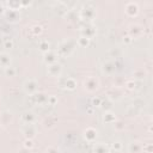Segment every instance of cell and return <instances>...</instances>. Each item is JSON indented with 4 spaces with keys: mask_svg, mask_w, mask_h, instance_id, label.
<instances>
[{
    "mask_svg": "<svg viewBox=\"0 0 153 153\" xmlns=\"http://www.w3.org/2000/svg\"><path fill=\"white\" fill-rule=\"evenodd\" d=\"M84 87L88 92H93V91L98 90V87H99V80L96 76H87L84 80Z\"/></svg>",
    "mask_w": 153,
    "mask_h": 153,
    "instance_id": "6da1fadb",
    "label": "cell"
},
{
    "mask_svg": "<svg viewBox=\"0 0 153 153\" xmlns=\"http://www.w3.org/2000/svg\"><path fill=\"white\" fill-rule=\"evenodd\" d=\"M62 72V66L57 62H54V63H50L48 66V73L51 75V76H59Z\"/></svg>",
    "mask_w": 153,
    "mask_h": 153,
    "instance_id": "7a4b0ae2",
    "label": "cell"
},
{
    "mask_svg": "<svg viewBox=\"0 0 153 153\" xmlns=\"http://www.w3.org/2000/svg\"><path fill=\"white\" fill-rule=\"evenodd\" d=\"M24 90L26 93L29 94H33L36 91H37V82L35 80H27L25 84H24Z\"/></svg>",
    "mask_w": 153,
    "mask_h": 153,
    "instance_id": "3957f363",
    "label": "cell"
},
{
    "mask_svg": "<svg viewBox=\"0 0 153 153\" xmlns=\"http://www.w3.org/2000/svg\"><path fill=\"white\" fill-rule=\"evenodd\" d=\"M10 65H11V56L6 53H1L0 54V66L4 68H7V67H10Z\"/></svg>",
    "mask_w": 153,
    "mask_h": 153,
    "instance_id": "277c9868",
    "label": "cell"
},
{
    "mask_svg": "<svg viewBox=\"0 0 153 153\" xmlns=\"http://www.w3.org/2000/svg\"><path fill=\"white\" fill-rule=\"evenodd\" d=\"M128 151H129V153H141L142 152V146L137 141L130 142L129 146H128Z\"/></svg>",
    "mask_w": 153,
    "mask_h": 153,
    "instance_id": "5b68a950",
    "label": "cell"
},
{
    "mask_svg": "<svg viewBox=\"0 0 153 153\" xmlns=\"http://www.w3.org/2000/svg\"><path fill=\"white\" fill-rule=\"evenodd\" d=\"M93 152H94V153H108V152H109V148H108L106 145H104V143L100 142V143H97V145L94 146Z\"/></svg>",
    "mask_w": 153,
    "mask_h": 153,
    "instance_id": "8992f818",
    "label": "cell"
},
{
    "mask_svg": "<svg viewBox=\"0 0 153 153\" xmlns=\"http://www.w3.org/2000/svg\"><path fill=\"white\" fill-rule=\"evenodd\" d=\"M115 120H116V117H115V115H114L112 112H105V114H104L103 121H104L105 123H111V122H115Z\"/></svg>",
    "mask_w": 153,
    "mask_h": 153,
    "instance_id": "52a82bcc",
    "label": "cell"
},
{
    "mask_svg": "<svg viewBox=\"0 0 153 153\" xmlns=\"http://www.w3.org/2000/svg\"><path fill=\"white\" fill-rule=\"evenodd\" d=\"M75 86H76L75 80H74L73 78H68V79H67V82H66V87L69 88V90H73Z\"/></svg>",
    "mask_w": 153,
    "mask_h": 153,
    "instance_id": "ba28073f",
    "label": "cell"
},
{
    "mask_svg": "<svg viewBox=\"0 0 153 153\" xmlns=\"http://www.w3.org/2000/svg\"><path fill=\"white\" fill-rule=\"evenodd\" d=\"M5 73H6V75L13 76V75L16 74V71H14L12 67H7V68H5Z\"/></svg>",
    "mask_w": 153,
    "mask_h": 153,
    "instance_id": "9c48e42d",
    "label": "cell"
},
{
    "mask_svg": "<svg viewBox=\"0 0 153 153\" xmlns=\"http://www.w3.org/2000/svg\"><path fill=\"white\" fill-rule=\"evenodd\" d=\"M24 147H25L26 149L32 148V147H33V145H32V140H31V139H26L25 142H24Z\"/></svg>",
    "mask_w": 153,
    "mask_h": 153,
    "instance_id": "30bf717a",
    "label": "cell"
},
{
    "mask_svg": "<svg viewBox=\"0 0 153 153\" xmlns=\"http://www.w3.org/2000/svg\"><path fill=\"white\" fill-rule=\"evenodd\" d=\"M47 153H59V149L55 147H49L47 148Z\"/></svg>",
    "mask_w": 153,
    "mask_h": 153,
    "instance_id": "8fae6325",
    "label": "cell"
}]
</instances>
